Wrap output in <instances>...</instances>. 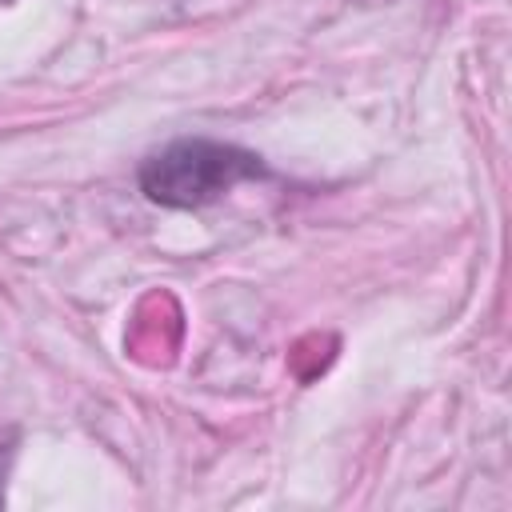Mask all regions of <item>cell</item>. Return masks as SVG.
<instances>
[{
	"label": "cell",
	"instance_id": "6da1fadb",
	"mask_svg": "<svg viewBox=\"0 0 512 512\" xmlns=\"http://www.w3.org/2000/svg\"><path fill=\"white\" fill-rule=\"evenodd\" d=\"M256 172H260V160L252 152H240L232 144H212V140H180L144 164L140 184L160 204L196 208L224 196L232 184Z\"/></svg>",
	"mask_w": 512,
	"mask_h": 512
}]
</instances>
